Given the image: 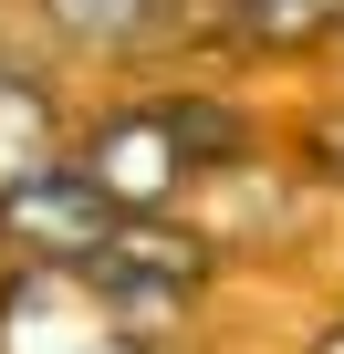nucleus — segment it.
I'll use <instances>...</instances> for the list:
<instances>
[{
  "instance_id": "nucleus-4",
  "label": "nucleus",
  "mask_w": 344,
  "mask_h": 354,
  "mask_svg": "<svg viewBox=\"0 0 344 354\" xmlns=\"http://www.w3.org/2000/svg\"><path fill=\"white\" fill-rule=\"evenodd\" d=\"M63 167V104L21 73V63H0V198L21 188V177Z\"/></svg>"
},
{
  "instance_id": "nucleus-2",
  "label": "nucleus",
  "mask_w": 344,
  "mask_h": 354,
  "mask_svg": "<svg viewBox=\"0 0 344 354\" xmlns=\"http://www.w3.org/2000/svg\"><path fill=\"white\" fill-rule=\"evenodd\" d=\"M0 354H146V333L84 271L21 261L11 281H0Z\"/></svg>"
},
{
  "instance_id": "nucleus-6",
  "label": "nucleus",
  "mask_w": 344,
  "mask_h": 354,
  "mask_svg": "<svg viewBox=\"0 0 344 354\" xmlns=\"http://www.w3.org/2000/svg\"><path fill=\"white\" fill-rule=\"evenodd\" d=\"M156 11H167V0H42V21H53L73 53H136V42L156 32Z\"/></svg>"
},
{
  "instance_id": "nucleus-3",
  "label": "nucleus",
  "mask_w": 344,
  "mask_h": 354,
  "mask_svg": "<svg viewBox=\"0 0 344 354\" xmlns=\"http://www.w3.org/2000/svg\"><path fill=\"white\" fill-rule=\"evenodd\" d=\"M115 230H125V209L94 188L73 156H63V167H42V177H21V188L0 198V240H11L21 261H53V271H84Z\"/></svg>"
},
{
  "instance_id": "nucleus-5",
  "label": "nucleus",
  "mask_w": 344,
  "mask_h": 354,
  "mask_svg": "<svg viewBox=\"0 0 344 354\" xmlns=\"http://www.w3.org/2000/svg\"><path fill=\"white\" fill-rule=\"evenodd\" d=\"M219 11L251 53H313L344 32V0H219Z\"/></svg>"
},
{
  "instance_id": "nucleus-8",
  "label": "nucleus",
  "mask_w": 344,
  "mask_h": 354,
  "mask_svg": "<svg viewBox=\"0 0 344 354\" xmlns=\"http://www.w3.org/2000/svg\"><path fill=\"white\" fill-rule=\"evenodd\" d=\"M323 156H334V167H344V125H334V136H323Z\"/></svg>"
},
{
  "instance_id": "nucleus-1",
  "label": "nucleus",
  "mask_w": 344,
  "mask_h": 354,
  "mask_svg": "<svg viewBox=\"0 0 344 354\" xmlns=\"http://www.w3.org/2000/svg\"><path fill=\"white\" fill-rule=\"evenodd\" d=\"M251 136H240V115L230 104H209V94H146V104H115L94 136H84V177L125 209V219H167L178 209V188L188 177H209V167H230Z\"/></svg>"
},
{
  "instance_id": "nucleus-7",
  "label": "nucleus",
  "mask_w": 344,
  "mask_h": 354,
  "mask_svg": "<svg viewBox=\"0 0 344 354\" xmlns=\"http://www.w3.org/2000/svg\"><path fill=\"white\" fill-rule=\"evenodd\" d=\"M313 354H344V323H334V333H323V344H313Z\"/></svg>"
}]
</instances>
